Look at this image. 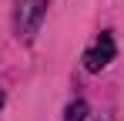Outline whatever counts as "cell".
Masks as SVG:
<instances>
[{
  "label": "cell",
  "instance_id": "277c9868",
  "mask_svg": "<svg viewBox=\"0 0 124 121\" xmlns=\"http://www.w3.org/2000/svg\"><path fill=\"white\" fill-rule=\"evenodd\" d=\"M0 108H3V91H0Z\"/></svg>",
  "mask_w": 124,
  "mask_h": 121
},
{
  "label": "cell",
  "instance_id": "6da1fadb",
  "mask_svg": "<svg viewBox=\"0 0 124 121\" xmlns=\"http://www.w3.org/2000/svg\"><path fill=\"white\" fill-rule=\"evenodd\" d=\"M44 10H47V0H17V27L23 37L37 30V24L44 20Z\"/></svg>",
  "mask_w": 124,
  "mask_h": 121
},
{
  "label": "cell",
  "instance_id": "3957f363",
  "mask_svg": "<svg viewBox=\"0 0 124 121\" xmlns=\"http://www.w3.org/2000/svg\"><path fill=\"white\" fill-rule=\"evenodd\" d=\"M84 114H87V104H84V101H74V104L67 108V118L64 121H84Z\"/></svg>",
  "mask_w": 124,
  "mask_h": 121
},
{
  "label": "cell",
  "instance_id": "7a4b0ae2",
  "mask_svg": "<svg viewBox=\"0 0 124 121\" xmlns=\"http://www.w3.org/2000/svg\"><path fill=\"white\" fill-rule=\"evenodd\" d=\"M111 57H114V37L111 34H101V40L84 54V67L94 74V71H101V67H107L111 64Z\"/></svg>",
  "mask_w": 124,
  "mask_h": 121
}]
</instances>
